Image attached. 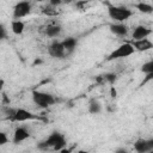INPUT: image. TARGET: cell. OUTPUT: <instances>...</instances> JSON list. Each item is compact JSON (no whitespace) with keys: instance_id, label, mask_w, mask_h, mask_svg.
I'll use <instances>...</instances> for the list:
<instances>
[{"instance_id":"6da1fadb","label":"cell","mask_w":153,"mask_h":153,"mask_svg":"<svg viewBox=\"0 0 153 153\" xmlns=\"http://www.w3.org/2000/svg\"><path fill=\"white\" fill-rule=\"evenodd\" d=\"M66 145H67V141L65 135L61 134L60 131H53L45 140L41 141L37 147L39 149H51L55 152H60L61 149L65 148Z\"/></svg>"},{"instance_id":"7a4b0ae2","label":"cell","mask_w":153,"mask_h":153,"mask_svg":"<svg viewBox=\"0 0 153 153\" xmlns=\"http://www.w3.org/2000/svg\"><path fill=\"white\" fill-rule=\"evenodd\" d=\"M106 5H108V14L110 19L114 20V23H124L127 19H129L133 16V11L126 6H116L109 2Z\"/></svg>"},{"instance_id":"3957f363","label":"cell","mask_w":153,"mask_h":153,"mask_svg":"<svg viewBox=\"0 0 153 153\" xmlns=\"http://www.w3.org/2000/svg\"><path fill=\"white\" fill-rule=\"evenodd\" d=\"M31 96H32V102L38 108H42V109H47L56 103V98L51 93H48V92L33 90L31 92Z\"/></svg>"},{"instance_id":"277c9868","label":"cell","mask_w":153,"mask_h":153,"mask_svg":"<svg viewBox=\"0 0 153 153\" xmlns=\"http://www.w3.org/2000/svg\"><path fill=\"white\" fill-rule=\"evenodd\" d=\"M134 53H135V50L131 47V44L129 42H126V43L118 45L115 50H112L108 55L106 61H114V60H118V59H124V57H128V56L133 55Z\"/></svg>"},{"instance_id":"5b68a950","label":"cell","mask_w":153,"mask_h":153,"mask_svg":"<svg viewBox=\"0 0 153 153\" xmlns=\"http://www.w3.org/2000/svg\"><path fill=\"white\" fill-rule=\"evenodd\" d=\"M39 120V117L35 114H32L31 111L24 109V108H14V111H13V115L8 118L10 121L12 122H26V121H30V120Z\"/></svg>"},{"instance_id":"8992f818","label":"cell","mask_w":153,"mask_h":153,"mask_svg":"<svg viewBox=\"0 0 153 153\" xmlns=\"http://www.w3.org/2000/svg\"><path fill=\"white\" fill-rule=\"evenodd\" d=\"M32 5L29 1H19L13 7V20H22V18L31 13Z\"/></svg>"},{"instance_id":"52a82bcc","label":"cell","mask_w":153,"mask_h":153,"mask_svg":"<svg viewBox=\"0 0 153 153\" xmlns=\"http://www.w3.org/2000/svg\"><path fill=\"white\" fill-rule=\"evenodd\" d=\"M48 53L51 57H55V59H62L66 55V51H65V48L61 43V41H57V39H54L49 47H48Z\"/></svg>"},{"instance_id":"ba28073f","label":"cell","mask_w":153,"mask_h":153,"mask_svg":"<svg viewBox=\"0 0 153 153\" xmlns=\"http://www.w3.org/2000/svg\"><path fill=\"white\" fill-rule=\"evenodd\" d=\"M134 149L136 153H148L153 151V139H137L134 142Z\"/></svg>"},{"instance_id":"9c48e42d","label":"cell","mask_w":153,"mask_h":153,"mask_svg":"<svg viewBox=\"0 0 153 153\" xmlns=\"http://www.w3.org/2000/svg\"><path fill=\"white\" fill-rule=\"evenodd\" d=\"M31 136L30 134V130L24 127V126H18L16 129H14V133H13V143L14 145H19L20 142L27 140L29 137Z\"/></svg>"},{"instance_id":"30bf717a","label":"cell","mask_w":153,"mask_h":153,"mask_svg":"<svg viewBox=\"0 0 153 153\" xmlns=\"http://www.w3.org/2000/svg\"><path fill=\"white\" fill-rule=\"evenodd\" d=\"M152 33V30L145 25H137L134 27L133 33H131V41H139V39H143L147 38L149 35Z\"/></svg>"},{"instance_id":"8fae6325","label":"cell","mask_w":153,"mask_h":153,"mask_svg":"<svg viewBox=\"0 0 153 153\" xmlns=\"http://www.w3.org/2000/svg\"><path fill=\"white\" fill-rule=\"evenodd\" d=\"M135 51H147L153 48V43L148 38L139 39V41H130L129 42Z\"/></svg>"},{"instance_id":"7c38bea8","label":"cell","mask_w":153,"mask_h":153,"mask_svg":"<svg viewBox=\"0 0 153 153\" xmlns=\"http://www.w3.org/2000/svg\"><path fill=\"white\" fill-rule=\"evenodd\" d=\"M109 29L115 36L118 37H126L128 33V26L124 23H110Z\"/></svg>"},{"instance_id":"4fadbf2b","label":"cell","mask_w":153,"mask_h":153,"mask_svg":"<svg viewBox=\"0 0 153 153\" xmlns=\"http://www.w3.org/2000/svg\"><path fill=\"white\" fill-rule=\"evenodd\" d=\"M61 43H62V45L65 48L66 55H69V54H72L76 49L78 39L75 37H66L63 41H61Z\"/></svg>"},{"instance_id":"5bb4252c","label":"cell","mask_w":153,"mask_h":153,"mask_svg":"<svg viewBox=\"0 0 153 153\" xmlns=\"http://www.w3.org/2000/svg\"><path fill=\"white\" fill-rule=\"evenodd\" d=\"M61 32H62V26L60 24H49L44 29V33L51 38L59 37L61 35Z\"/></svg>"},{"instance_id":"9a60e30c","label":"cell","mask_w":153,"mask_h":153,"mask_svg":"<svg viewBox=\"0 0 153 153\" xmlns=\"http://www.w3.org/2000/svg\"><path fill=\"white\" fill-rule=\"evenodd\" d=\"M102 110H103V106H102L99 100H97V99H91L90 100V103H88V112L91 115H98V114L102 112Z\"/></svg>"},{"instance_id":"2e32d148","label":"cell","mask_w":153,"mask_h":153,"mask_svg":"<svg viewBox=\"0 0 153 153\" xmlns=\"http://www.w3.org/2000/svg\"><path fill=\"white\" fill-rule=\"evenodd\" d=\"M25 30V24L23 20H12L11 22V31L14 35H22Z\"/></svg>"},{"instance_id":"e0dca14e","label":"cell","mask_w":153,"mask_h":153,"mask_svg":"<svg viewBox=\"0 0 153 153\" xmlns=\"http://www.w3.org/2000/svg\"><path fill=\"white\" fill-rule=\"evenodd\" d=\"M134 7L136 10H139L141 13H145V14H151L153 12V6L151 4H148V2H143V1L142 2H137V4L134 5Z\"/></svg>"},{"instance_id":"ac0fdd59","label":"cell","mask_w":153,"mask_h":153,"mask_svg":"<svg viewBox=\"0 0 153 153\" xmlns=\"http://www.w3.org/2000/svg\"><path fill=\"white\" fill-rule=\"evenodd\" d=\"M98 79L103 82H106V84H110V85H114L117 80V74L116 73H104L103 75H98Z\"/></svg>"},{"instance_id":"d6986e66","label":"cell","mask_w":153,"mask_h":153,"mask_svg":"<svg viewBox=\"0 0 153 153\" xmlns=\"http://www.w3.org/2000/svg\"><path fill=\"white\" fill-rule=\"evenodd\" d=\"M42 13H43V14H45V16H48V17H54V16H57V14H59V12H57L56 7H54V6L49 5V4H48V6L43 7Z\"/></svg>"},{"instance_id":"ffe728a7","label":"cell","mask_w":153,"mask_h":153,"mask_svg":"<svg viewBox=\"0 0 153 153\" xmlns=\"http://www.w3.org/2000/svg\"><path fill=\"white\" fill-rule=\"evenodd\" d=\"M141 72H142L145 75L153 73V60H149V61L145 62V63L141 66Z\"/></svg>"},{"instance_id":"44dd1931","label":"cell","mask_w":153,"mask_h":153,"mask_svg":"<svg viewBox=\"0 0 153 153\" xmlns=\"http://www.w3.org/2000/svg\"><path fill=\"white\" fill-rule=\"evenodd\" d=\"M6 38H7V29L2 23H0V41H4Z\"/></svg>"},{"instance_id":"7402d4cb","label":"cell","mask_w":153,"mask_h":153,"mask_svg":"<svg viewBox=\"0 0 153 153\" xmlns=\"http://www.w3.org/2000/svg\"><path fill=\"white\" fill-rule=\"evenodd\" d=\"M7 142H8L7 134L5 131H0V146H5Z\"/></svg>"},{"instance_id":"603a6c76","label":"cell","mask_w":153,"mask_h":153,"mask_svg":"<svg viewBox=\"0 0 153 153\" xmlns=\"http://www.w3.org/2000/svg\"><path fill=\"white\" fill-rule=\"evenodd\" d=\"M153 79V73H151V74H146V76H145V79H143V81L140 84V86H142V85H145L146 82H148L149 80H152Z\"/></svg>"},{"instance_id":"cb8c5ba5","label":"cell","mask_w":153,"mask_h":153,"mask_svg":"<svg viewBox=\"0 0 153 153\" xmlns=\"http://www.w3.org/2000/svg\"><path fill=\"white\" fill-rule=\"evenodd\" d=\"M114 153H129V152L126 148H123V147H118V148H116L114 151Z\"/></svg>"},{"instance_id":"d4e9b609","label":"cell","mask_w":153,"mask_h":153,"mask_svg":"<svg viewBox=\"0 0 153 153\" xmlns=\"http://www.w3.org/2000/svg\"><path fill=\"white\" fill-rule=\"evenodd\" d=\"M75 6H76L79 10H84V6H87V2H85V1H82V2H76Z\"/></svg>"},{"instance_id":"484cf974","label":"cell","mask_w":153,"mask_h":153,"mask_svg":"<svg viewBox=\"0 0 153 153\" xmlns=\"http://www.w3.org/2000/svg\"><path fill=\"white\" fill-rule=\"evenodd\" d=\"M110 92H111V97H112V98H115V97L117 96V92H116V90H115V87H114V86H111Z\"/></svg>"},{"instance_id":"4316f807","label":"cell","mask_w":153,"mask_h":153,"mask_svg":"<svg viewBox=\"0 0 153 153\" xmlns=\"http://www.w3.org/2000/svg\"><path fill=\"white\" fill-rule=\"evenodd\" d=\"M72 151H73V148H68V149L63 148V149L60 151V153H72Z\"/></svg>"},{"instance_id":"83f0119b","label":"cell","mask_w":153,"mask_h":153,"mask_svg":"<svg viewBox=\"0 0 153 153\" xmlns=\"http://www.w3.org/2000/svg\"><path fill=\"white\" fill-rule=\"evenodd\" d=\"M76 153H88V151H85V149H79Z\"/></svg>"},{"instance_id":"f1b7e54d","label":"cell","mask_w":153,"mask_h":153,"mask_svg":"<svg viewBox=\"0 0 153 153\" xmlns=\"http://www.w3.org/2000/svg\"><path fill=\"white\" fill-rule=\"evenodd\" d=\"M2 87H4V81H2V80H0V91L2 90Z\"/></svg>"},{"instance_id":"f546056e","label":"cell","mask_w":153,"mask_h":153,"mask_svg":"<svg viewBox=\"0 0 153 153\" xmlns=\"http://www.w3.org/2000/svg\"><path fill=\"white\" fill-rule=\"evenodd\" d=\"M148 153H153V151H151V152H148Z\"/></svg>"}]
</instances>
